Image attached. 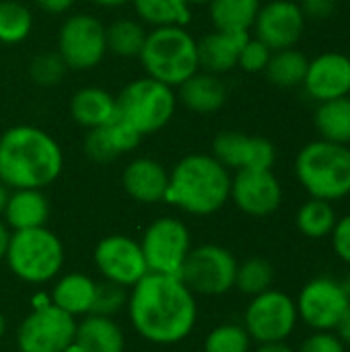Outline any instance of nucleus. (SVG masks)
<instances>
[{"label": "nucleus", "instance_id": "obj_1", "mask_svg": "<svg viewBox=\"0 0 350 352\" xmlns=\"http://www.w3.org/2000/svg\"><path fill=\"white\" fill-rule=\"evenodd\" d=\"M126 309L138 336L161 346L186 340L198 322L196 295L179 276L149 272L128 293Z\"/></svg>", "mask_w": 350, "mask_h": 352}, {"label": "nucleus", "instance_id": "obj_2", "mask_svg": "<svg viewBox=\"0 0 350 352\" xmlns=\"http://www.w3.org/2000/svg\"><path fill=\"white\" fill-rule=\"evenodd\" d=\"M64 169L58 140L31 124H19L0 136V182L10 190H43Z\"/></svg>", "mask_w": 350, "mask_h": 352}, {"label": "nucleus", "instance_id": "obj_3", "mask_svg": "<svg viewBox=\"0 0 350 352\" xmlns=\"http://www.w3.org/2000/svg\"><path fill=\"white\" fill-rule=\"evenodd\" d=\"M229 200H231V173L212 155L206 153L186 155L169 171V186L163 202L188 214L194 217L215 214Z\"/></svg>", "mask_w": 350, "mask_h": 352}, {"label": "nucleus", "instance_id": "obj_4", "mask_svg": "<svg viewBox=\"0 0 350 352\" xmlns=\"http://www.w3.org/2000/svg\"><path fill=\"white\" fill-rule=\"evenodd\" d=\"M146 76L177 89L188 76L200 70L198 39L186 27H153L140 52Z\"/></svg>", "mask_w": 350, "mask_h": 352}, {"label": "nucleus", "instance_id": "obj_5", "mask_svg": "<svg viewBox=\"0 0 350 352\" xmlns=\"http://www.w3.org/2000/svg\"><path fill=\"white\" fill-rule=\"evenodd\" d=\"M295 173L311 198L340 200L350 194V148L324 138L314 140L299 151Z\"/></svg>", "mask_w": 350, "mask_h": 352}, {"label": "nucleus", "instance_id": "obj_6", "mask_svg": "<svg viewBox=\"0 0 350 352\" xmlns=\"http://www.w3.org/2000/svg\"><path fill=\"white\" fill-rule=\"evenodd\" d=\"M4 260L19 280L29 285H45L62 272L64 245L47 227L12 231Z\"/></svg>", "mask_w": 350, "mask_h": 352}, {"label": "nucleus", "instance_id": "obj_7", "mask_svg": "<svg viewBox=\"0 0 350 352\" xmlns=\"http://www.w3.org/2000/svg\"><path fill=\"white\" fill-rule=\"evenodd\" d=\"M118 116L128 122L140 136L163 130L177 107L173 87H167L151 76L128 82L116 97Z\"/></svg>", "mask_w": 350, "mask_h": 352}, {"label": "nucleus", "instance_id": "obj_8", "mask_svg": "<svg viewBox=\"0 0 350 352\" xmlns=\"http://www.w3.org/2000/svg\"><path fill=\"white\" fill-rule=\"evenodd\" d=\"M235 256L223 245L204 243L190 250L179 278L194 295L219 297L235 287Z\"/></svg>", "mask_w": 350, "mask_h": 352}, {"label": "nucleus", "instance_id": "obj_9", "mask_svg": "<svg viewBox=\"0 0 350 352\" xmlns=\"http://www.w3.org/2000/svg\"><path fill=\"white\" fill-rule=\"evenodd\" d=\"M140 248L149 272L179 276L192 250V235L184 221L175 217H161L144 229Z\"/></svg>", "mask_w": 350, "mask_h": 352}, {"label": "nucleus", "instance_id": "obj_10", "mask_svg": "<svg viewBox=\"0 0 350 352\" xmlns=\"http://www.w3.org/2000/svg\"><path fill=\"white\" fill-rule=\"evenodd\" d=\"M297 320V303L287 293L270 289L252 297L243 316V328L258 344L285 342L293 334Z\"/></svg>", "mask_w": 350, "mask_h": 352}, {"label": "nucleus", "instance_id": "obj_11", "mask_svg": "<svg viewBox=\"0 0 350 352\" xmlns=\"http://www.w3.org/2000/svg\"><path fill=\"white\" fill-rule=\"evenodd\" d=\"M76 322L52 301L37 305L19 326V352H66L74 342Z\"/></svg>", "mask_w": 350, "mask_h": 352}, {"label": "nucleus", "instance_id": "obj_12", "mask_svg": "<svg viewBox=\"0 0 350 352\" xmlns=\"http://www.w3.org/2000/svg\"><path fill=\"white\" fill-rule=\"evenodd\" d=\"M58 54L68 70H91L107 54L105 25L85 12L68 16L58 31Z\"/></svg>", "mask_w": 350, "mask_h": 352}, {"label": "nucleus", "instance_id": "obj_13", "mask_svg": "<svg viewBox=\"0 0 350 352\" xmlns=\"http://www.w3.org/2000/svg\"><path fill=\"white\" fill-rule=\"evenodd\" d=\"M93 262L105 280L116 283L124 289H132L149 274L140 241L128 235L103 237L95 245Z\"/></svg>", "mask_w": 350, "mask_h": 352}, {"label": "nucleus", "instance_id": "obj_14", "mask_svg": "<svg viewBox=\"0 0 350 352\" xmlns=\"http://www.w3.org/2000/svg\"><path fill=\"white\" fill-rule=\"evenodd\" d=\"M295 303L299 318L318 332L334 330L344 309L350 305L340 283L326 276L309 280L301 289Z\"/></svg>", "mask_w": 350, "mask_h": 352}, {"label": "nucleus", "instance_id": "obj_15", "mask_svg": "<svg viewBox=\"0 0 350 352\" xmlns=\"http://www.w3.org/2000/svg\"><path fill=\"white\" fill-rule=\"evenodd\" d=\"M231 200L250 217H268L283 202V186L272 169H243L231 177Z\"/></svg>", "mask_w": 350, "mask_h": 352}, {"label": "nucleus", "instance_id": "obj_16", "mask_svg": "<svg viewBox=\"0 0 350 352\" xmlns=\"http://www.w3.org/2000/svg\"><path fill=\"white\" fill-rule=\"evenodd\" d=\"M227 169H272L276 161V148L268 138L250 136L237 130H225L212 140V153Z\"/></svg>", "mask_w": 350, "mask_h": 352}, {"label": "nucleus", "instance_id": "obj_17", "mask_svg": "<svg viewBox=\"0 0 350 352\" xmlns=\"http://www.w3.org/2000/svg\"><path fill=\"white\" fill-rule=\"evenodd\" d=\"M305 16L293 0H270L260 6L254 21L256 37L264 41L272 52L293 47L305 29Z\"/></svg>", "mask_w": 350, "mask_h": 352}, {"label": "nucleus", "instance_id": "obj_18", "mask_svg": "<svg viewBox=\"0 0 350 352\" xmlns=\"http://www.w3.org/2000/svg\"><path fill=\"white\" fill-rule=\"evenodd\" d=\"M303 87L318 103L349 97L350 95V58L340 52H326L309 60Z\"/></svg>", "mask_w": 350, "mask_h": 352}, {"label": "nucleus", "instance_id": "obj_19", "mask_svg": "<svg viewBox=\"0 0 350 352\" xmlns=\"http://www.w3.org/2000/svg\"><path fill=\"white\" fill-rule=\"evenodd\" d=\"M124 192L140 204H157L165 200L169 171L163 163L151 157L132 159L122 173Z\"/></svg>", "mask_w": 350, "mask_h": 352}, {"label": "nucleus", "instance_id": "obj_20", "mask_svg": "<svg viewBox=\"0 0 350 352\" xmlns=\"http://www.w3.org/2000/svg\"><path fill=\"white\" fill-rule=\"evenodd\" d=\"M250 31H210L198 39V64L200 70L210 74H225L237 66V58Z\"/></svg>", "mask_w": 350, "mask_h": 352}, {"label": "nucleus", "instance_id": "obj_21", "mask_svg": "<svg viewBox=\"0 0 350 352\" xmlns=\"http://www.w3.org/2000/svg\"><path fill=\"white\" fill-rule=\"evenodd\" d=\"M177 101L184 103L186 109L194 113H215L227 101V87L219 78V74H210L204 70H196L188 76L175 93Z\"/></svg>", "mask_w": 350, "mask_h": 352}, {"label": "nucleus", "instance_id": "obj_22", "mask_svg": "<svg viewBox=\"0 0 350 352\" xmlns=\"http://www.w3.org/2000/svg\"><path fill=\"white\" fill-rule=\"evenodd\" d=\"M2 217L6 227L12 231L45 227L50 219V202L41 190H10Z\"/></svg>", "mask_w": 350, "mask_h": 352}, {"label": "nucleus", "instance_id": "obj_23", "mask_svg": "<svg viewBox=\"0 0 350 352\" xmlns=\"http://www.w3.org/2000/svg\"><path fill=\"white\" fill-rule=\"evenodd\" d=\"M72 346L78 352H124L126 338L113 318L89 314L76 324Z\"/></svg>", "mask_w": 350, "mask_h": 352}, {"label": "nucleus", "instance_id": "obj_24", "mask_svg": "<svg viewBox=\"0 0 350 352\" xmlns=\"http://www.w3.org/2000/svg\"><path fill=\"white\" fill-rule=\"evenodd\" d=\"M68 109H70L72 120L80 128L93 130V128L105 126L107 122L116 118L118 103H116V97L101 87H83L70 97Z\"/></svg>", "mask_w": 350, "mask_h": 352}, {"label": "nucleus", "instance_id": "obj_25", "mask_svg": "<svg viewBox=\"0 0 350 352\" xmlns=\"http://www.w3.org/2000/svg\"><path fill=\"white\" fill-rule=\"evenodd\" d=\"M95 280L83 272H66L62 274L54 289H52V305L66 311L68 316H89L93 309V297H95Z\"/></svg>", "mask_w": 350, "mask_h": 352}, {"label": "nucleus", "instance_id": "obj_26", "mask_svg": "<svg viewBox=\"0 0 350 352\" xmlns=\"http://www.w3.org/2000/svg\"><path fill=\"white\" fill-rule=\"evenodd\" d=\"M316 128L324 140L350 144V97L322 101L316 109Z\"/></svg>", "mask_w": 350, "mask_h": 352}, {"label": "nucleus", "instance_id": "obj_27", "mask_svg": "<svg viewBox=\"0 0 350 352\" xmlns=\"http://www.w3.org/2000/svg\"><path fill=\"white\" fill-rule=\"evenodd\" d=\"M260 0H210V21L219 31H250L260 10Z\"/></svg>", "mask_w": 350, "mask_h": 352}, {"label": "nucleus", "instance_id": "obj_28", "mask_svg": "<svg viewBox=\"0 0 350 352\" xmlns=\"http://www.w3.org/2000/svg\"><path fill=\"white\" fill-rule=\"evenodd\" d=\"M142 23L151 27H186L192 16L188 0H130Z\"/></svg>", "mask_w": 350, "mask_h": 352}, {"label": "nucleus", "instance_id": "obj_29", "mask_svg": "<svg viewBox=\"0 0 350 352\" xmlns=\"http://www.w3.org/2000/svg\"><path fill=\"white\" fill-rule=\"evenodd\" d=\"M307 64L309 60L293 47L287 50H276L270 56V62L266 66V76L274 87L281 89H295L299 85H303L305 72H307Z\"/></svg>", "mask_w": 350, "mask_h": 352}, {"label": "nucleus", "instance_id": "obj_30", "mask_svg": "<svg viewBox=\"0 0 350 352\" xmlns=\"http://www.w3.org/2000/svg\"><path fill=\"white\" fill-rule=\"evenodd\" d=\"M146 33L149 31L142 27L140 21L118 19L109 27H105L107 52L118 58H138L146 41Z\"/></svg>", "mask_w": 350, "mask_h": 352}, {"label": "nucleus", "instance_id": "obj_31", "mask_svg": "<svg viewBox=\"0 0 350 352\" xmlns=\"http://www.w3.org/2000/svg\"><path fill=\"white\" fill-rule=\"evenodd\" d=\"M33 29V14L21 0H0V43L25 41Z\"/></svg>", "mask_w": 350, "mask_h": 352}, {"label": "nucleus", "instance_id": "obj_32", "mask_svg": "<svg viewBox=\"0 0 350 352\" xmlns=\"http://www.w3.org/2000/svg\"><path fill=\"white\" fill-rule=\"evenodd\" d=\"M336 212L330 202L311 198L297 212V227L309 239H322L332 233L336 225Z\"/></svg>", "mask_w": 350, "mask_h": 352}, {"label": "nucleus", "instance_id": "obj_33", "mask_svg": "<svg viewBox=\"0 0 350 352\" xmlns=\"http://www.w3.org/2000/svg\"><path fill=\"white\" fill-rule=\"evenodd\" d=\"M274 283V268L264 258H250L243 264H237L235 287L250 297L262 295L272 289Z\"/></svg>", "mask_w": 350, "mask_h": 352}, {"label": "nucleus", "instance_id": "obj_34", "mask_svg": "<svg viewBox=\"0 0 350 352\" xmlns=\"http://www.w3.org/2000/svg\"><path fill=\"white\" fill-rule=\"evenodd\" d=\"M252 338L239 324H221L204 340V352H250Z\"/></svg>", "mask_w": 350, "mask_h": 352}, {"label": "nucleus", "instance_id": "obj_35", "mask_svg": "<svg viewBox=\"0 0 350 352\" xmlns=\"http://www.w3.org/2000/svg\"><path fill=\"white\" fill-rule=\"evenodd\" d=\"M68 72V66L60 58L58 52H43L37 54L29 62V78L37 87H56L62 82L64 74Z\"/></svg>", "mask_w": 350, "mask_h": 352}, {"label": "nucleus", "instance_id": "obj_36", "mask_svg": "<svg viewBox=\"0 0 350 352\" xmlns=\"http://www.w3.org/2000/svg\"><path fill=\"white\" fill-rule=\"evenodd\" d=\"M128 305V291L116 283L103 280L95 285V297H93V309L95 316L113 318L116 314L124 311Z\"/></svg>", "mask_w": 350, "mask_h": 352}, {"label": "nucleus", "instance_id": "obj_37", "mask_svg": "<svg viewBox=\"0 0 350 352\" xmlns=\"http://www.w3.org/2000/svg\"><path fill=\"white\" fill-rule=\"evenodd\" d=\"M83 148H85V155L99 163V165H105V163H111L120 157V153L116 151L105 126H99V128H93V130H87L85 134V140H83Z\"/></svg>", "mask_w": 350, "mask_h": 352}, {"label": "nucleus", "instance_id": "obj_38", "mask_svg": "<svg viewBox=\"0 0 350 352\" xmlns=\"http://www.w3.org/2000/svg\"><path fill=\"white\" fill-rule=\"evenodd\" d=\"M270 56H272V50L264 41H260L258 37H250L239 52L237 66L245 72H252V74L264 72L268 62H270Z\"/></svg>", "mask_w": 350, "mask_h": 352}, {"label": "nucleus", "instance_id": "obj_39", "mask_svg": "<svg viewBox=\"0 0 350 352\" xmlns=\"http://www.w3.org/2000/svg\"><path fill=\"white\" fill-rule=\"evenodd\" d=\"M299 352H344V344L336 334L326 332H316L314 336H309Z\"/></svg>", "mask_w": 350, "mask_h": 352}, {"label": "nucleus", "instance_id": "obj_40", "mask_svg": "<svg viewBox=\"0 0 350 352\" xmlns=\"http://www.w3.org/2000/svg\"><path fill=\"white\" fill-rule=\"evenodd\" d=\"M330 235H332V248H334L336 256L342 262L350 264V214L336 221Z\"/></svg>", "mask_w": 350, "mask_h": 352}, {"label": "nucleus", "instance_id": "obj_41", "mask_svg": "<svg viewBox=\"0 0 350 352\" xmlns=\"http://www.w3.org/2000/svg\"><path fill=\"white\" fill-rule=\"evenodd\" d=\"M338 0H301L299 8L305 19L311 21H326L336 12Z\"/></svg>", "mask_w": 350, "mask_h": 352}, {"label": "nucleus", "instance_id": "obj_42", "mask_svg": "<svg viewBox=\"0 0 350 352\" xmlns=\"http://www.w3.org/2000/svg\"><path fill=\"white\" fill-rule=\"evenodd\" d=\"M76 0H35V4L47 14H64L74 6Z\"/></svg>", "mask_w": 350, "mask_h": 352}, {"label": "nucleus", "instance_id": "obj_43", "mask_svg": "<svg viewBox=\"0 0 350 352\" xmlns=\"http://www.w3.org/2000/svg\"><path fill=\"white\" fill-rule=\"evenodd\" d=\"M334 330H336V336L342 340V344H350V305L344 309V314L338 320Z\"/></svg>", "mask_w": 350, "mask_h": 352}, {"label": "nucleus", "instance_id": "obj_44", "mask_svg": "<svg viewBox=\"0 0 350 352\" xmlns=\"http://www.w3.org/2000/svg\"><path fill=\"white\" fill-rule=\"evenodd\" d=\"M8 241H10V229L6 227V223L0 221V260H4V256H6Z\"/></svg>", "mask_w": 350, "mask_h": 352}, {"label": "nucleus", "instance_id": "obj_45", "mask_svg": "<svg viewBox=\"0 0 350 352\" xmlns=\"http://www.w3.org/2000/svg\"><path fill=\"white\" fill-rule=\"evenodd\" d=\"M256 352H295L289 344L285 342H270V344H260V349Z\"/></svg>", "mask_w": 350, "mask_h": 352}, {"label": "nucleus", "instance_id": "obj_46", "mask_svg": "<svg viewBox=\"0 0 350 352\" xmlns=\"http://www.w3.org/2000/svg\"><path fill=\"white\" fill-rule=\"evenodd\" d=\"M91 2L101 6V8H120V6L128 4L130 0H91Z\"/></svg>", "mask_w": 350, "mask_h": 352}, {"label": "nucleus", "instance_id": "obj_47", "mask_svg": "<svg viewBox=\"0 0 350 352\" xmlns=\"http://www.w3.org/2000/svg\"><path fill=\"white\" fill-rule=\"evenodd\" d=\"M8 196H10V188L4 186V184L0 182V217H2V212H4V208H6Z\"/></svg>", "mask_w": 350, "mask_h": 352}, {"label": "nucleus", "instance_id": "obj_48", "mask_svg": "<svg viewBox=\"0 0 350 352\" xmlns=\"http://www.w3.org/2000/svg\"><path fill=\"white\" fill-rule=\"evenodd\" d=\"M340 287H342V291H344V295H347V299L350 301V274H347V278L340 283Z\"/></svg>", "mask_w": 350, "mask_h": 352}, {"label": "nucleus", "instance_id": "obj_49", "mask_svg": "<svg viewBox=\"0 0 350 352\" xmlns=\"http://www.w3.org/2000/svg\"><path fill=\"white\" fill-rule=\"evenodd\" d=\"M4 332H6V320H4V316L0 311V338L4 336Z\"/></svg>", "mask_w": 350, "mask_h": 352}, {"label": "nucleus", "instance_id": "obj_50", "mask_svg": "<svg viewBox=\"0 0 350 352\" xmlns=\"http://www.w3.org/2000/svg\"><path fill=\"white\" fill-rule=\"evenodd\" d=\"M190 2V6H194V4H208L210 0H188Z\"/></svg>", "mask_w": 350, "mask_h": 352}, {"label": "nucleus", "instance_id": "obj_51", "mask_svg": "<svg viewBox=\"0 0 350 352\" xmlns=\"http://www.w3.org/2000/svg\"><path fill=\"white\" fill-rule=\"evenodd\" d=\"M66 352H78V351H76L74 346H70V349H68V351H66Z\"/></svg>", "mask_w": 350, "mask_h": 352}]
</instances>
